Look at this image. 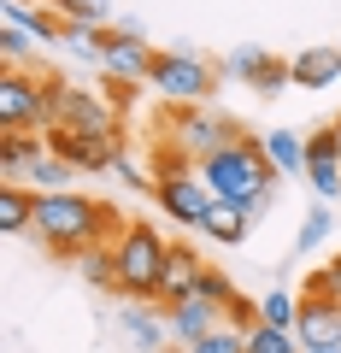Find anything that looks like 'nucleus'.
I'll return each mask as SVG.
<instances>
[{"label": "nucleus", "instance_id": "obj_1", "mask_svg": "<svg viewBox=\"0 0 341 353\" xmlns=\"http://www.w3.org/2000/svg\"><path fill=\"white\" fill-rule=\"evenodd\" d=\"M118 230H124V218L106 201H94V194H76V189L36 194V236H41V248L59 253V259H83L89 248L112 241Z\"/></svg>", "mask_w": 341, "mask_h": 353}, {"label": "nucleus", "instance_id": "obj_2", "mask_svg": "<svg viewBox=\"0 0 341 353\" xmlns=\"http://www.w3.org/2000/svg\"><path fill=\"white\" fill-rule=\"evenodd\" d=\"M206 189L218 194V201H236L253 212V224L277 206V165L265 159V148H259V136H236L229 148H218L212 159L200 165Z\"/></svg>", "mask_w": 341, "mask_h": 353}, {"label": "nucleus", "instance_id": "obj_3", "mask_svg": "<svg viewBox=\"0 0 341 353\" xmlns=\"http://www.w3.org/2000/svg\"><path fill=\"white\" fill-rule=\"evenodd\" d=\"M112 253H118V294L153 301V294H159V277H165V259H171V241H165L153 224L130 218V224L112 236Z\"/></svg>", "mask_w": 341, "mask_h": 353}, {"label": "nucleus", "instance_id": "obj_4", "mask_svg": "<svg viewBox=\"0 0 341 353\" xmlns=\"http://www.w3.org/2000/svg\"><path fill=\"white\" fill-rule=\"evenodd\" d=\"M147 88L165 106H206V94L218 88V65L194 48H165V53H153Z\"/></svg>", "mask_w": 341, "mask_h": 353}, {"label": "nucleus", "instance_id": "obj_5", "mask_svg": "<svg viewBox=\"0 0 341 353\" xmlns=\"http://www.w3.org/2000/svg\"><path fill=\"white\" fill-rule=\"evenodd\" d=\"M53 124V71H0V130Z\"/></svg>", "mask_w": 341, "mask_h": 353}, {"label": "nucleus", "instance_id": "obj_6", "mask_svg": "<svg viewBox=\"0 0 341 353\" xmlns=\"http://www.w3.org/2000/svg\"><path fill=\"white\" fill-rule=\"evenodd\" d=\"M236 136H247V130H241L236 118L206 112V106H171V112H165V141H177L194 165H206L218 148H229Z\"/></svg>", "mask_w": 341, "mask_h": 353}, {"label": "nucleus", "instance_id": "obj_7", "mask_svg": "<svg viewBox=\"0 0 341 353\" xmlns=\"http://www.w3.org/2000/svg\"><path fill=\"white\" fill-rule=\"evenodd\" d=\"M48 153H59L76 176L112 171L118 153H124V124L112 130H71V124H48Z\"/></svg>", "mask_w": 341, "mask_h": 353}, {"label": "nucleus", "instance_id": "obj_8", "mask_svg": "<svg viewBox=\"0 0 341 353\" xmlns=\"http://www.w3.org/2000/svg\"><path fill=\"white\" fill-rule=\"evenodd\" d=\"M153 201H159V212L171 218V224L200 230L218 194L206 189V176H200V171H171V176H153Z\"/></svg>", "mask_w": 341, "mask_h": 353}, {"label": "nucleus", "instance_id": "obj_9", "mask_svg": "<svg viewBox=\"0 0 341 353\" xmlns=\"http://www.w3.org/2000/svg\"><path fill=\"white\" fill-rule=\"evenodd\" d=\"M101 71H106V83H147V71H153V48H147V36H141L136 18H124V24H106Z\"/></svg>", "mask_w": 341, "mask_h": 353}, {"label": "nucleus", "instance_id": "obj_10", "mask_svg": "<svg viewBox=\"0 0 341 353\" xmlns=\"http://www.w3.org/2000/svg\"><path fill=\"white\" fill-rule=\"evenodd\" d=\"M53 124H71V130H112L118 118H112V106H106L94 88L53 77Z\"/></svg>", "mask_w": 341, "mask_h": 353}, {"label": "nucleus", "instance_id": "obj_11", "mask_svg": "<svg viewBox=\"0 0 341 353\" xmlns=\"http://www.w3.org/2000/svg\"><path fill=\"white\" fill-rule=\"evenodd\" d=\"M306 183H312L318 201H335L341 194V141H335V124L306 130Z\"/></svg>", "mask_w": 341, "mask_h": 353}, {"label": "nucleus", "instance_id": "obj_12", "mask_svg": "<svg viewBox=\"0 0 341 353\" xmlns=\"http://www.w3.org/2000/svg\"><path fill=\"white\" fill-rule=\"evenodd\" d=\"M294 336H300L306 353L341 347V306L329 294H300V318H294Z\"/></svg>", "mask_w": 341, "mask_h": 353}, {"label": "nucleus", "instance_id": "obj_13", "mask_svg": "<svg viewBox=\"0 0 341 353\" xmlns=\"http://www.w3.org/2000/svg\"><path fill=\"white\" fill-rule=\"evenodd\" d=\"M165 324H171V347H194L200 336H212V330H218V324H229V318H224V306H218V301H206V294H189V301L165 306Z\"/></svg>", "mask_w": 341, "mask_h": 353}, {"label": "nucleus", "instance_id": "obj_14", "mask_svg": "<svg viewBox=\"0 0 341 353\" xmlns=\"http://www.w3.org/2000/svg\"><path fill=\"white\" fill-rule=\"evenodd\" d=\"M0 24L18 30V36H30L36 48H48V41L65 36V18L53 12L48 0H6V6H0Z\"/></svg>", "mask_w": 341, "mask_h": 353}, {"label": "nucleus", "instance_id": "obj_15", "mask_svg": "<svg viewBox=\"0 0 341 353\" xmlns=\"http://www.w3.org/2000/svg\"><path fill=\"white\" fill-rule=\"evenodd\" d=\"M200 271H206V259L189 248V241H177L171 259H165V277H159L153 306H177V301H189V294H200Z\"/></svg>", "mask_w": 341, "mask_h": 353}, {"label": "nucleus", "instance_id": "obj_16", "mask_svg": "<svg viewBox=\"0 0 341 353\" xmlns=\"http://www.w3.org/2000/svg\"><path fill=\"white\" fill-rule=\"evenodd\" d=\"M48 153V130H0V176L24 183V171Z\"/></svg>", "mask_w": 341, "mask_h": 353}, {"label": "nucleus", "instance_id": "obj_17", "mask_svg": "<svg viewBox=\"0 0 341 353\" xmlns=\"http://www.w3.org/2000/svg\"><path fill=\"white\" fill-rule=\"evenodd\" d=\"M289 71H294V88H329V83H341V48H300L289 59Z\"/></svg>", "mask_w": 341, "mask_h": 353}, {"label": "nucleus", "instance_id": "obj_18", "mask_svg": "<svg viewBox=\"0 0 341 353\" xmlns=\"http://www.w3.org/2000/svg\"><path fill=\"white\" fill-rule=\"evenodd\" d=\"M118 330H124V336L136 341L141 353H159V347H171V324H165V318L153 312V301H130V312L118 318Z\"/></svg>", "mask_w": 341, "mask_h": 353}, {"label": "nucleus", "instance_id": "obj_19", "mask_svg": "<svg viewBox=\"0 0 341 353\" xmlns=\"http://www.w3.org/2000/svg\"><path fill=\"white\" fill-rule=\"evenodd\" d=\"M259 148H265V159L277 165V176H306V136L300 130H265Z\"/></svg>", "mask_w": 341, "mask_h": 353}, {"label": "nucleus", "instance_id": "obj_20", "mask_svg": "<svg viewBox=\"0 0 341 353\" xmlns=\"http://www.w3.org/2000/svg\"><path fill=\"white\" fill-rule=\"evenodd\" d=\"M0 230L6 236L36 230V189L30 183H0Z\"/></svg>", "mask_w": 341, "mask_h": 353}, {"label": "nucleus", "instance_id": "obj_21", "mask_svg": "<svg viewBox=\"0 0 341 353\" xmlns=\"http://www.w3.org/2000/svg\"><path fill=\"white\" fill-rule=\"evenodd\" d=\"M247 230H253V212H247V206L212 201V212H206L200 236H212V241H224V248H236V241H247Z\"/></svg>", "mask_w": 341, "mask_h": 353}, {"label": "nucleus", "instance_id": "obj_22", "mask_svg": "<svg viewBox=\"0 0 341 353\" xmlns=\"http://www.w3.org/2000/svg\"><path fill=\"white\" fill-rule=\"evenodd\" d=\"M59 48L71 53V59H89V65H101V53H106V24H65Z\"/></svg>", "mask_w": 341, "mask_h": 353}, {"label": "nucleus", "instance_id": "obj_23", "mask_svg": "<svg viewBox=\"0 0 341 353\" xmlns=\"http://www.w3.org/2000/svg\"><path fill=\"white\" fill-rule=\"evenodd\" d=\"M76 271H83V283H94V289H118V253H112V241L89 248L83 259H76Z\"/></svg>", "mask_w": 341, "mask_h": 353}, {"label": "nucleus", "instance_id": "obj_24", "mask_svg": "<svg viewBox=\"0 0 341 353\" xmlns=\"http://www.w3.org/2000/svg\"><path fill=\"white\" fill-rule=\"evenodd\" d=\"M71 176H76V171H71V165L59 159V153H41V159H36V165L24 171V183H30L36 194H53V189H65Z\"/></svg>", "mask_w": 341, "mask_h": 353}, {"label": "nucleus", "instance_id": "obj_25", "mask_svg": "<svg viewBox=\"0 0 341 353\" xmlns=\"http://www.w3.org/2000/svg\"><path fill=\"white\" fill-rule=\"evenodd\" d=\"M329 230H335V218H329V201H318L312 212L300 218V236H294V253H318L329 241Z\"/></svg>", "mask_w": 341, "mask_h": 353}, {"label": "nucleus", "instance_id": "obj_26", "mask_svg": "<svg viewBox=\"0 0 341 353\" xmlns=\"http://www.w3.org/2000/svg\"><path fill=\"white\" fill-rule=\"evenodd\" d=\"M294 318H300V294H289V289H271V294H259V324L294 330Z\"/></svg>", "mask_w": 341, "mask_h": 353}, {"label": "nucleus", "instance_id": "obj_27", "mask_svg": "<svg viewBox=\"0 0 341 353\" xmlns=\"http://www.w3.org/2000/svg\"><path fill=\"white\" fill-rule=\"evenodd\" d=\"M247 353H306L294 330H277V324H253L247 330Z\"/></svg>", "mask_w": 341, "mask_h": 353}, {"label": "nucleus", "instance_id": "obj_28", "mask_svg": "<svg viewBox=\"0 0 341 353\" xmlns=\"http://www.w3.org/2000/svg\"><path fill=\"white\" fill-rule=\"evenodd\" d=\"M65 24H112V0H48Z\"/></svg>", "mask_w": 341, "mask_h": 353}, {"label": "nucleus", "instance_id": "obj_29", "mask_svg": "<svg viewBox=\"0 0 341 353\" xmlns=\"http://www.w3.org/2000/svg\"><path fill=\"white\" fill-rule=\"evenodd\" d=\"M271 59V48H259V41H241V48H229L224 59V77H236V83H253V71Z\"/></svg>", "mask_w": 341, "mask_h": 353}, {"label": "nucleus", "instance_id": "obj_30", "mask_svg": "<svg viewBox=\"0 0 341 353\" xmlns=\"http://www.w3.org/2000/svg\"><path fill=\"white\" fill-rule=\"evenodd\" d=\"M294 83V71H289V59H277V53H271V59L265 65H259V71H253V94H282V88H289Z\"/></svg>", "mask_w": 341, "mask_h": 353}, {"label": "nucleus", "instance_id": "obj_31", "mask_svg": "<svg viewBox=\"0 0 341 353\" xmlns=\"http://www.w3.org/2000/svg\"><path fill=\"white\" fill-rule=\"evenodd\" d=\"M189 353H247V330H236V324H218L212 336H200Z\"/></svg>", "mask_w": 341, "mask_h": 353}, {"label": "nucleus", "instance_id": "obj_32", "mask_svg": "<svg viewBox=\"0 0 341 353\" xmlns=\"http://www.w3.org/2000/svg\"><path fill=\"white\" fill-rule=\"evenodd\" d=\"M300 294H329V301L341 306V253H329V259H324V271H312Z\"/></svg>", "mask_w": 341, "mask_h": 353}, {"label": "nucleus", "instance_id": "obj_33", "mask_svg": "<svg viewBox=\"0 0 341 353\" xmlns=\"http://www.w3.org/2000/svg\"><path fill=\"white\" fill-rule=\"evenodd\" d=\"M200 294H206V301H218V306H224V312H229V301H236V283H229V271H218V265H206V271H200Z\"/></svg>", "mask_w": 341, "mask_h": 353}, {"label": "nucleus", "instance_id": "obj_34", "mask_svg": "<svg viewBox=\"0 0 341 353\" xmlns=\"http://www.w3.org/2000/svg\"><path fill=\"white\" fill-rule=\"evenodd\" d=\"M30 48H36L30 36H18V30H6V24H0V65H6V71H24Z\"/></svg>", "mask_w": 341, "mask_h": 353}, {"label": "nucleus", "instance_id": "obj_35", "mask_svg": "<svg viewBox=\"0 0 341 353\" xmlns=\"http://www.w3.org/2000/svg\"><path fill=\"white\" fill-rule=\"evenodd\" d=\"M112 171H118V183H124V189H136V194H153V171H147V165H136L130 153H118V165H112Z\"/></svg>", "mask_w": 341, "mask_h": 353}, {"label": "nucleus", "instance_id": "obj_36", "mask_svg": "<svg viewBox=\"0 0 341 353\" xmlns=\"http://www.w3.org/2000/svg\"><path fill=\"white\" fill-rule=\"evenodd\" d=\"M224 318H229V324H236V330H253V324H259V301H247V294H236Z\"/></svg>", "mask_w": 341, "mask_h": 353}, {"label": "nucleus", "instance_id": "obj_37", "mask_svg": "<svg viewBox=\"0 0 341 353\" xmlns=\"http://www.w3.org/2000/svg\"><path fill=\"white\" fill-rule=\"evenodd\" d=\"M329 124H335V141H341V112H335V118H329Z\"/></svg>", "mask_w": 341, "mask_h": 353}, {"label": "nucleus", "instance_id": "obj_38", "mask_svg": "<svg viewBox=\"0 0 341 353\" xmlns=\"http://www.w3.org/2000/svg\"><path fill=\"white\" fill-rule=\"evenodd\" d=\"M159 353H189V347H159Z\"/></svg>", "mask_w": 341, "mask_h": 353}, {"label": "nucleus", "instance_id": "obj_39", "mask_svg": "<svg viewBox=\"0 0 341 353\" xmlns=\"http://www.w3.org/2000/svg\"><path fill=\"white\" fill-rule=\"evenodd\" d=\"M335 48H341V41H335Z\"/></svg>", "mask_w": 341, "mask_h": 353}]
</instances>
